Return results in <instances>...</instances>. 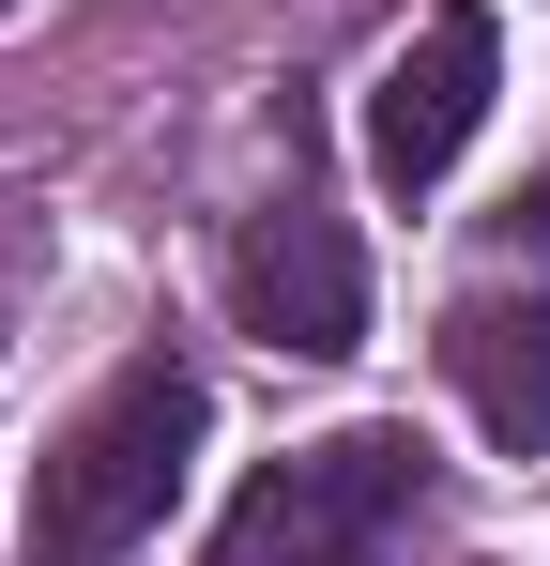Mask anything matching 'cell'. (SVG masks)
Segmentation results:
<instances>
[{
	"label": "cell",
	"instance_id": "1",
	"mask_svg": "<svg viewBox=\"0 0 550 566\" xmlns=\"http://www.w3.org/2000/svg\"><path fill=\"white\" fill-rule=\"evenodd\" d=\"M199 429H214L199 368H183V353H138V368L46 444V474H31V566H123L154 521H169Z\"/></svg>",
	"mask_w": 550,
	"mask_h": 566
},
{
	"label": "cell",
	"instance_id": "2",
	"mask_svg": "<svg viewBox=\"0 0 550 566\" xmlns=\"http://www.w3.org/2000/svg\"><path fill=\"white\" fill-rule=\"evenodd\" d=\"M413 490H429V444H413V429L290 444L275 474H245V505L214 521V552H199V566H382Z\"/></svg>",
	"mask_w": 550,
	"mask_h": 566
},
{
	"label": "cell",
	"instance_id": "3",
	"mask_svg": "<svg viewBox=\"0 0 550 566\" xmlns=\"http://www.w3.org/2000/svg\"><path fill=\"white\" fill-rule=\"evenodd\" d=\"M230 322H245L261 353H306V368L367 353V245H352L306 185L261 199V214L230 230Z\"/></svg>",
	"mask_w": 550,
	"mask_h": 566
},
{
	"label": "cell",
	"instance_id": "4",
	"mask_svg": "<svg viewBox=\"0 0 550 566\" xmlns=\"http://www.w3.org/2000/svg\"><path fill=\"white\" fill-rule=\"evenodd\" d=\"M489 93H505L489 15H474V0H429V15H413V46H398V62H382V93H367V169H382L398 199H429L458 154H474Z\"/></svg>",
	"mask_w": 550,
	"mask_h": 566
},
{
	"label": "cell",
	"instance_id": "5",
	"mask_svg": "<svg viewBox=\"0 0 550 566\" xmlns=\"http://www.w3.org/2000/svg\"><path fill=\"white\" fill-rule=\"evenodd\" d=\"M444 382L474 398V429H489L505 460H536V444H550V306L458 291V306H444Z\"/></svg>",
	"mask_w": 550,
	"mask_h": 566
},
{
	"label": "cell",
	"instance_id": "6",
	"mask_svg": "<svg viewBox=\"0 0 550 566\" xmlns=\"http://www.w3.org/2000/svg\"><path fill=\"white\" fill-rule=\"evenodd\" d=\"M0 15H15V0H0Z\"/></svg>",
	"mask_w": 550,
	"mask_h": 566
}]
</instances>
